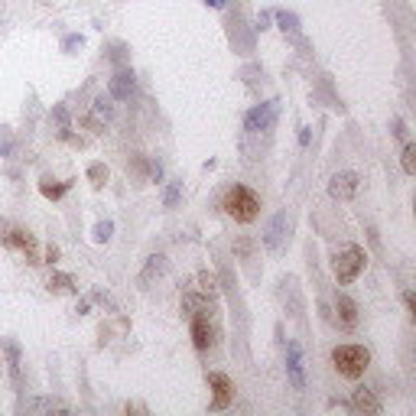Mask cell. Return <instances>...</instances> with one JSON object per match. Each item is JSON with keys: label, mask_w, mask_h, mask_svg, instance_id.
<instances>
[{"label": "cell", "mask_w": 416, "mask_h": 416, "mask_svg": "<svg viewBox=\"0 0 416 416\" xmlns=\"http://www.w3.org/2000/svg\"><path fill=\"white\" fill-rule=\"evenodd\" d=\"M46 264H59V247L55 244L46 247Z\"/></svg>", "instance_id": "cell-31"}, {"label": "cell", "mask_w": 416, "mask_h": 416, "mask_svg": "<svg viewBox=\"0 0 416 416\" xmlns=\"http://www.w3.org/2000/svg\"><path fill=\"white\" fill-rule=\"evenodd\" d=\"M287 371H289V384L296 390H306V374H302V352L296 342L287 345Z\"/></svg>", "instance_id": "cell-10"}, {"label": "cell", "mask_w": 416, "mask_h": 416, "mask_svg": "<svg viewBox=\"0 0 416 416\" xmlns=\"http://www.w3.org/2000/svg\"><path fill=\"white\" fill-rule=\"evenodd\" d=\"M192 345L199 348V352H208V348L215 345V325L208 322L205 312H195L192 316Z\"/></svg>", "instance_id": "cell-8"}, {"label": "cell", "mask_w": 416, "mask_h": 416, "mask_svg": "<svg viewBox=\"0 0 416 416\" xmlns=\"http://www.w3.org/2000/svg\"><path fill=\"white\" fill-rule=\"evenodd\" d=\"M3 247H10V251H23L30 264H43L39 254H36V237L30 231H20V228H10L7 235H3Z\"/></svg>", "instance_id": "cell-6"}, {"label": "cell", "mask_w": 416, "mask_h": 416, "mask_svg": "<svg viewBox=\"0 0 416 416\" xmlns=\"http://www.w3.org/2000/svg\"><path fill=\"white\" fill-rule=\"evenodd\" d=\"M273 17H277V23H280V30H283V33H289V36H296V33H299V20H296V13H289V10H277Z\"/></svg>", "instance_id": "cell-20"}, {"label": "cell", "mask_w": 416, "mask_h": 416, "mask_svg": "<svg viewBox=\"0 0 416 416\" xmlns=\"http://www.w3.org/2000/svg\"><path fill=\"white\" fill-rule=\"evenodd\" d=\"M205 3H208L212 10H221V7H224V0H205Z\"/></svg>", "instance_id": "cell-35"}, {"label": "cell", "mask_w": 416, "mask_h": 416, "mask_svg": "<svg viewBox=\"0 0 416 416\" xmlns=\"http://www.w3.org/2000/svg\"><path fill=\"white\" fill-rule=\"evenodd\" d=\"M352 406L354 410H361V413H381V400L368 390V387H358L352 394Z\"/></svg>", "instance_id": "cell-14"}, {"label": "cell", "mask_w": 416, "mask_h": 416, "mask_svg": "<svg viewBox=\"0 0 416 416\" xmlns=\"http://www.w3.org/2000/svg\"><path fill=\"white\" fill-rule=\"evenodd\" d=\"M179 195H182V182H170V186H166V192H163V205H166V208H176Z\"/></svg>", "instance_id": "cell-24"}, {"label": "cell", "mask_w": 416, "mask_h": 416, "mask_svg": "<svg viewBox=\"0 0 416 416\" xmlns=\"http://www.w3.org/2000/svg\"><path fill=\"white\" fill-rule=\"evenodd\" d=\"M332 364H335V371L348 377V381H358L364 371H368V364H371V352L364 348V345H338L335 352H332Z\"/></svg>", "instance_id": "cell-2"}, {"label": "cell", "mask_w": 416, "mask_h": 416, "mask_svg": "<svg viewBox=\"0 0 416 416\" xmlns=\"http://www.w3.org/2000/svg\"><path fill=\"white\" fill-rule=\"evenodd\" d=\"M91 299H95V302H101V306H107V309H111V312L118 309V306L111 302V296H107V293H101V289H95V293H91Z\"/></svg>", "instance_id": "cell-30"}, {"label": "cell", "mask_w": 416, "mask_h": 416, "mask_svg": "<svg viewBox=\"0 0 416 416\" xmlns=\"http://www.w3.org/2000/svg\"><path fill=\"white\" fill-rule=\"evenodd\" d=\"M195 289H199V293H205V296H218V280L212 277V273H199V277H195Z\"/></svg>", "instance_id": "cell-19"}, {"label": "cell", "mask_w": 416, "mask_h": 416, "mask_svg": "<svg viewBox=\"0 0 416 416\" xmlns=\"http://www.w3.org/2000/svg\"><path fill=\"white\" fill-rule=\"evenodd\" d=\"M82 46H85V36H78V33H72V36H65V39H62V53L72 55L75 49H82Z\"/></svg>", "instance_id": "cell-27"}, {"label": "cell", "mask_w": 416, "mask_h": 416, "mask_svg": "<svg viewBox=\"0 0 416 416\" xmlns=\"http://www.w3.org/2000/svg\"><path fill=\"white\" fill-rule=\"evenodd\" d=\"M69 189H72V179L55 182V179H49V176H46V179H39V192H43L46 199H62Z\"/></svg>", "instance_id": "cell-15"}, {"label": "cell", "mask_w": 416, "mask_h": 416, "mask_svg": "<svg viewBox=\"0 0 416 416\" xmlns=\"http://www.w3.org/2000/svg\"><path fill=\"white\" fill-rule=\"evenodd\" d=\"M358 172H335L329 182V195L332 199H338V202H348V199H354V192H358Z\"/></svg>", "instance_id": "cell-7"}, {"label": "cell", "mask_w": 416, "mask_h": 416, "mask_svg": "<svg viewBox=\"0 0 416 416\" xmlns=\"http://www.w3.org/2000/svg\"><path fill=\"white\" fill-rule=\"evenodd\" d=\"M53 120H55V127H59V137L72 140V118H69V111H65L62 105L53 107Z\"/></svg>", "instance_id": "cell-17"}, {"label": "cell", "mask_w": 416, "mask_h": 416, "mask_svg": "<svg viewBox=\"0 0 416 416\" xmlns=\"http://www.w3.org/2000/svg\"><path fill=\"white\" fill-rule=\"evenodd\" d=\"M208 387L215 390V400H212V410H228L235 404V381L221 371H212L208 374Z\"/></svg>", "instance_id": "cell-5"}, {"label": "cell", "mask_w": 416, "mask_h": 416, "mask_svg": "<svg viewBox=\"0 0 416 416\" xmlns=\"http://www.w3.org/2000/svg\"><path fill=\"white\" fill-rule=\"evenodd\" d=\"M404 172L406 176H413L416 172V143H406L404 147Z\"/></svg>", "instance_id": "cell-26"}, {"label": "cell", "mask_w": 416, "mask_h": 416, "mask_svg": "<svg viewBox=\"0 0 416 416\" xmlns=\"http://www.w3.org/2000/svg\"><path fill=\"white\" fill-rule=\"evenodd\" d=\"M3 352H7V371H10L13 390H23V364H20V345L13 338H3Z\"/></svg>", "instance_id": "cell-11"}, {"label": "cell", "mask_w": 416, "mask_h": 416, "mask_svg": "<svg viewBox=\"0 0 416 416\" xmlns=\"http://www.w3.org/2000/svg\"><path fill=\"white\" fill-rule=\"evenodd\" d=\"M335 309H338V319H342L345 329H354V325H358V302H354L352 296L338 293V296H335Z\"/></svg>", "instance_id": "cell-13"}, {"label": "cell", "mask_w": 416, "mask_h": 416, "mask_svg": "<svg viewBox=\"0 0 416 416\" xmlns=\"http://www.w3.org/2000/svg\"><path fill=\"white\" fill-rule=\"evenodd\" d=\"M394 137H400V140H406V124L400 118H394Z\"/></svg>", "instance_id": "cell-32"}, {"label": "cell", "mask_w": 416, "mask_h": 416, "mask_svg": "<svg viewBox=\"0 0 416 416\" xmlns=\"http://www.w3.org/2000/svg\"><path fill=\"white\" fill-rule=\"evenodd\" d=\"M111 101H114V98H111V95H98L95 98V114H98V118H105V120H111V118H114V105H111Z\"/></svg>", "instance_id": "cell-22"}, {"label": "cell", "mask_w": 416, "mask_h": 416, "mask_svg": "<svg viewBox=\"0 0 416 416\" xmlns=\"http://www.w3.org/2000/svg\"><path fill=\"white\" fill-rule=\"evenodd\" d=\"M364 264H368V254H364L358 244L345 247L342 254L335 257V264H332V270H335V280L342 283V287H348V283H354V280L361 277Z\"/></svg>", "instance_id": "cell-3"}, {"label": "cell", "mask_w": 416, "mask_h": 416, "mask_svg": "<svg viewBox=\"0 0 416 416\" xmlns=\"http://www.w3.org/2000/svg\"><path fill=\"white\" fill-rule=\"evenodd\" d=\"M287 228H289V221H287V212H277V215H273V218H270L267 231H264V244H267L270 251H277V247L283 244V235H287Z\"/></svg>", "instance_id": "cell-12"}, {"label": "cell", "mask_w": 416, "mask_h": 416, "mask_svg": "<svg viewBox=\"0 0 416 416\" xmlns=\"http://www.w3.org/2000/svg\"><path fill=\"white\" fill-rule=\"evenodd\" d=\"M267 23H270V13H260L257 17V30H267Z\"/></svg>", "instance_id": "cell-34"}, {"label": "cell", "mask_w": 416, "mask_h": 416, "mask_svg": "<svg viewBox=\"0 0 416 416\" xmlns=\"http://www.w3.org/2000/svg\"><path fill=\"white\" fill-rule=\"evenodd\" d=\"M163 270H166V257H163V254L150 257V260H147V270L140 273V283H150V280H153V277H160Z\"/></svg>", "instance_id": "cell-18"}, {"label": "cell", "mask_w": 416, "mask_h": 416, "mask_svg": "<svg viewBox=\"0 0 416 416\" xmlns=\"http://www.w3.org/2000/svg\"><path fill=\"white\" fill-rule=\"evenodd\" d=\"M20 410H30V413H43V410H62V406L53 404V400H26V404H20Z\"/></svg>", "instance_id": "cell-25"}, {"label": "cell", "mask_w": 416, "mask_h": 416, "mask_svg": "<svg viewBox=\"0 0 416 416\" xmlns=\"http://www.w3.org/2000/svg\"><path fill=\"white\" fill-rule=\"evenodd\" d=\"M82 124H85V127L91 130V134H105V124H101V120H98L95 114H85V118H82Z\"/></svg>", "instance_id": "cell-28"}, {"label": "cell", "mask_w": 416, "mask_h": 416, "mask_svg": "<svg viewBox=\"0 0 416 416\" xmlns=\"http://www.w3.org/2000/svg\"><path fill=\"white\" fill-rule=\"evenodd\" d=\"M147 176H150V179L160 182V179H163V163H160V160H147Z\"/></svg>", "instance_id": "cell-29"}, {"label": "cell", "mask_w": 416, "mask_h": 416, "mask_svg": "<svg viewBox=\"0 0 416 416\" xmlns=\"http://www.w3.org/2000/svg\"><path fill=\"white\" fill-rule=\"evenodd\" d=\"M277 114H280V101H277V98L267 101V105L251 107V111H247V118H244V130H247V134H264V130L273 127Z\"/></svg>", "instance_id": "cell-4"}, {"label": "cell", "mask_w": 416, "mask_h": 416, "mask_svg": "<svg viewBox=\"0 0 416 416\" xmlns=\"http://www.w3.org/2000/svg\"><path fill=\"white\" fill-rule=\"evenodd\" d=\"M221 208L231 215L235 221L251 224L257 215H260V195H257L254 189H247V186H231V189L224 192Z\"/></svg>", "instance_id": "cell-1"}, {"label": "cell", "mask_w": 416, "mask_h": 416, "mask_svg": "<svg viewBox=\"0 0 416 416\" xmlns=\"http://www.w3.org/2000/svg\"><path fill=\"white\" fill-rule=\"evenodd\" d=\"M111 235H114V224H111V221H98L95 231H91L95 244H107V241H111Z\"/></svg>", "instance_id": "cell-23"}, {"label": "cell", "mask_w": 416, "mask_h": 416, "mask_svg": "<svg viewBox=\"0 0 416 416\" xmlns=\"http://www.w3.org/2000/svg\"><path fill=\"white\" fill-rule=\"evenodd\" d=\"M299 147H309V127L299 130Z\"/></svg>", "instance_id": "cell-33"}, {"label": "cell", "mask_w": 416, "mask_h": 416, "mask_svg": "<svg viewBox=\"0 0 416 416\" xmlns=\"http://www.w3.org/2000/svg\"><path fill=\"white\" fill-rule=\"evenodd\" d=\"M88 182H91L95 189L105 186V182H107V166H105V163H91V166H88Z\"/></svg>", "instance_id": "cell-21"}, {"label": "cell", "mask_w": 416, "mask_h": 416, "mask_svg": "<svg viewBox=\"0 0 416 416\" xmlns=\"http://www.w3.org/2000/svg\"><path fill=\"white\" fill-rule=\"evenodd\" d=\"M49 289L53 293H78V283H75L72 273H53L49 277Z\"/></svg>", "instance_id": "cell-16"}, {"label": "cell", "mask_w": 416, "mask_h": 416, "mask_svg": "<svg viewBox=\"0 0 416 416\" xmlns=\"http://www.w3.org/2000/svg\"><path fill=\"white\" fill-rule=\"evenodd\" d=\"M134 88H137L134 72H130V69H120V72L111 75V82H107V95L114 98V101H124V98L134 95Z\"/></svg>", "instance_id": "cell-9"}]
</instances>
